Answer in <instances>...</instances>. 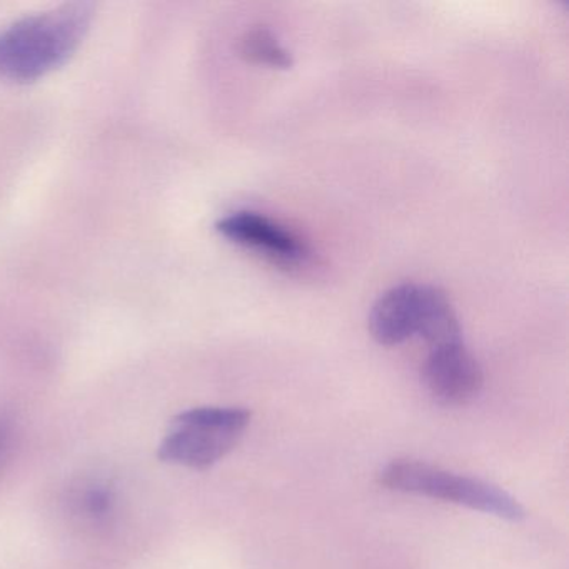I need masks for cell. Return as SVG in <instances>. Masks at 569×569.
<instances>
[{
  "label": "cell",
  "instance_id": "6da1fadb",
  "mask_svg": "<svg viewBox=\"0 0 569 569\" xmlns=\"http://www.w3.org/2000/svg\"><path fill=\"white\" fill-rule=\"evenodd\" d=\"M91 19L92 6L76 2L0 29V78L34 81L64 64L81 44Z\"/></svg>",
  "mask_w": 569,
  "mask_h": 569
},
{
  "label": "cell",
  "instance_id": "7a4b0ae2",
  "mask_svg": "<svg viewBox=\"0 0 569 569\" xmlns=\"http://www.w3.org/2000/svg\"><path fill=\"white\" fill-rule=\"evenodd\" d=\"M379 482L391 491L455 502L508 521H521L526 516L525 508L498 486L415 459L389 462L379 472Z\"/></svg>",
  "mask_w": 569,
  "mask_h": 569
},
{
  "label": "cell",
  "instance_id": "3957f363",
  "mask_svg": "<svg viewBox=\"0 0 569 569\" xmlns=\"http://www.w3.org/2000/svg\"><path fill=\"white\" fill-rule=\"evenodd\" d=\"M251 422L244 408H194L176 416L162 439L159 458L191 469H209L241 441Z\"/></svg>",
  "mask_w": 569,
  "mask_h": 569
},
{
  "label": "cell",
  "instance_id": "277c9868",
  "mask_svg": "<svg viewBox=\"0 0 569 569\" xmlns=\"http://www.w3.org/2000/svg\"><path fill=\"white\" fill-rule=\"evenodd\" d=\"M422 378L432 398L445 406L468 405L485 385L481 366L462 342L431 349Z\"/></svg>",
  "mask_w": 569,
  "mask_h": 569
},
{
  "label": "cell",
  "instance_id": "5b68a950",
  "mask_svg": "<svg viewBox=\"0 0 569 569\" xmlns=\"http://www.w3.org/2000/svg\"><path fill=\"white\" fill-rule=\"evenodd\" d=\"M218 231L234 244L281 264H299L308 258V248L295 232L256 212H232L218 222Z\"/></svg>",
  "mask_w": 569,
  "mask_h": 569
},
{
  "label": "cell",
  "instance_id": "8992f818",
  "mask_svg": "<svg viewBox=\"0 0 569 569\" xmlns=\"http://www.w3.org/2000/svg\"><path fill=\"white\" fill-rule=\"evenodd\" d=\"M419 284L405 282L386 291L372 306L369 331L382 346H398L416 336Z\"/></svg>",
  "mask_w": 569,
  "mask_h": 569
},
{
  "label": "cell",
  "instance_id": "52a82bcc",
  "mask_svg": "<svg viewBox=\"0 0 569 569\" xmlns=\"http://www.w3.org/2000/svg\"><path fill=\"white\" fill-rule=\"evenodd\" d=\"M416 336L429 348L461 345V326L445 291L436 286H419L418 326Z\"/></svg>",
  "mask_w": 569,
  "mask_h": 569
},
{
  "label": "cell",
  "instance_id": "ba28073f",
  "mask_svg": "<svg viewBox=\"0 0 569 569\" xmlns=\"http://www.w3.org/2000/svg\"><path fill=\"white\" fill-rule=\"evenodd\" d=\"M239 56L244 61L256 66H264L271 69L292 68V58L281 44L278 38L268 28H251L241 36L238 46Z\"/></svg>",
  "mask_w": 569,
  "mask_h": 569
},
{
  "label": "cell",
  "instance_id": "9c48e42d",
  "mask_svg": "<svg viewBox=\"0 0 569 569\" xmlns=\"http://www.w3.org/2000/svg\"><path fill=\"white\" fill-rule=\"evenodd\" d=\"M76 512L92 525H104L114 512V492L109 486L91 485L76 495Z\"/></svg>",
  "mask_w": 569,
  "mask_h": 569
},
{
  "label": "cell",
  "instance_id": "30bf717a",
  "mask_svg": "<svg viewBox=\"0 0 569 569\" xmlns=\"http://www.w3.org/2000/svg\"><path fill=\"white\" fill-rule=\"evenodd\" d=\"M12 426L8 418L0 416V459H4L11 442Z\"/></svg>",
  "mask_w": 569,
  "mask_h": 569
}]
</instances>
